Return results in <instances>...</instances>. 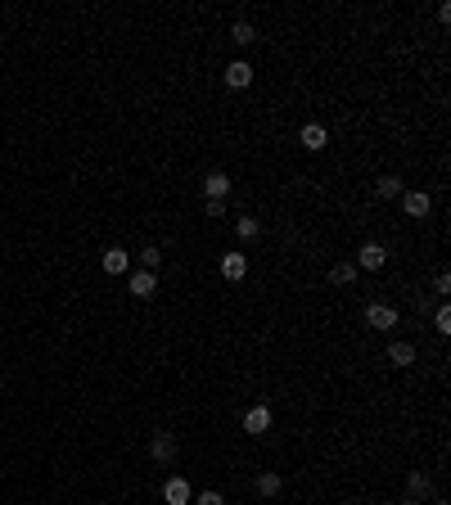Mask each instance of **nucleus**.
Here are the masks:
<instances>
[{
	"instance_id": "1",
	"label": "nucleus",
	"mask_w": 451,
	"mask_h": 505,
	"mask_svg": "<svg viewBox=\"0 0 451 505\" xmlns=\"http://www.w3.org/2000/svg\"><path fill=\"white\" fill-rule=\"evenodd\" d=\"M365 325H370V330H393V325H398V307L370 302V307H365Z\"/></svg>"
},
{
	"instance_id": "2",
	"label": "nucleus",
	"mask_w": 451,
	"mask_h": 505,
	"mask_svg": "<svg viewBox=\"0 0 451 505\" xmlns=\"http://www.w3.org/2000/svg\"><path fill=\"white\" fill-rule=\"evenodd\" d=\"M356 262H361L365 271H379V267H384V262H388V248L370 239V244H361V248H356Z\"/></svg>"
},
{
	"instance_id": "3",
	"label": "nucleus",
	"mask_w": 451,
	"mask_h": 505,
	"mask_svg": "<svg viewBox=\"0 0 451 505\" xmlns=\"http://www.w3.org/2000/svg\"><path fill=\"white\" fill-rule=\"evenodd\" d=\"M162 501L167 505H190V483H185V478H167V483H162Z\"/></svg>"
},
{
	"instance_id": "4",
	"label": "nucleus",
	"mask_w": 451,
	"mask_h": 505,
	"mask_svg": "<svg viewBox=\"0 0 451 505\" xmlns=\"http://www.w3.org/2000/svg\"><path fill=\"white\" fill-rule=\"evenodd\" d=\"M402 208H406V217H429V194H424V190H406V194H402Z\"/></svg>"
},
{
	"instance_id": "5",
	"label": "nucleus",
	"mask_w": 451,
	"mask_h": 505,
	"mask_svg": "<svg viewBox=\"0 0 451 505\" xmlns=\"http://www.w3.org/2000/svg\"><path fill=\"white\" fill-rule=\"evenodd\" d=\"M221 275L226 280H244L248 275V258H244V253H226V258H221Z\"/></svg>"
},
{
	"instance_id": "6",
	"label": "nucleus",
	"mask_w": 451,
	"mask_h": 505,
	"mask_svg": "<svg viewBox=\"0 0 451 505\" xmlns=\"http://www.w3.org/2000/svg\"><path fill=\"white\" fill-rule=\"evenodd\" d=\"M248 82H253V68L244 64V59H235V64L226 68V86H235V90H244Z\"/></svg>"
},
{
	"instance_id": "7",
	"label": "nucleus",
	"mask_w": 451,
	"mask_h": 505,
	"mask_svg": "<svg viewBox=\"0 0 451 505\" xmlns=\"http://www.w3.org/2000/svg\"><path fill=\"white\" fill-rule=\"evenodd\" d=\"M104 271H108V275H127V271H131L127 248H108V253H104Z\"/></svg>"
},
{
	"instance_id": "8",
	"label": "nucleus",
	"mask_w": 451,
	"mask_h": 505,
	"mask_svg": "<svg viewBox=\"0 0 451 505\" xmlns=\"http://www.w3.org/2000/svg\"><path fill=\"white\" fill-rule=\"evenodd\" d=\"M244 429H248V433H267V429H271V410H267V406L244 410Z\"/></svg>"
},
{
	"instance_id": "9",
	"label": "nucleus",
	"mask_w": 451,
	"mask_h": 505,
	"mask_svg": "<svg viewBox=\"0 0 451 505\" xmlns=\"http://www.w3.org/2000/svg\"><path fill=\"white\" fill-rule=\"evenodd\" d=\"M154 289H158L154 271H136V275H131V293H136V298H154Z\"/></svg>"
},
{
	"instance_id": "10",
	"label": "nucleus",
	"mask_w": 451,
	"mask_h": 505,
	"mask_svg": "<svg viewBox=\"0 0 451 505\" xmlns=\"http://www.w3.org/2000/svg\"><path fill=\"white\" fill-rule=\"evenodd\" d=\"M388 366H398V370L415 366V347H411V343H393V347H388Z\"/></svg>"
},
{
	"instance_id": "11",
	"label": "nucleus",
	"mask_w": 451,
	"mask_h": 505,
	"mask_svg": "<svg viewBox=\"0 0 451 505\" xmlns=\"http://www.w3.org/2000/svg\"><path fill=\"white\" fill-rule=\"evenodd\" d=\"M176 456V438L172 433H154V460H172Z\"/></svg>"
},
{
	"instance_id": "12",
	"label": "nucleus",
	"mask_w": 451,
	"mask_h": 505,
	"mask_svg": "<svg viewBox=\"0 0 451 505\" xmlns=\"http://www.w3.org/2000/svg\"><path fill=\"white\" fill-rule=\"evenodd\" d=\"M226 190H230V176H226V172H212V176L204 181V194H208V199H226Z\"/></svg>"
},
{
	"instance_id": "13",
	"label": "nucleus",
	"mask_w": 451,
	"mask_h": 505,
	"mask_svg": "<svg viewBox=\"0 0 451 505\" xmlns=\"http://www.w3.org/2000/svg\"><path fill=\"white\" fill-rule=\"evenodd\" d=\"M325 140L330 136H325L321 122H307V127H302V145H307V149H325Z\"/></svg>"
},
{
	"instance_id": "14",
	"label": "nucleus",
	"mask_w": 451,
	"mask_h": 505,
	"mask_svg": "<svg viewBox=\"0 0 451 505\" xmlns=\"http://www.w3.org/2000/svg\"><path fill=\"white\" fill-rule=\"evenodd\" d=\"M235 235L239 239H258L262 235V221H258V217H239V221H235Z\"/></svg>"
},
{
	"instance_id": "15",
	"label": "nucleus",
	"mask_w": 451,
	"mask_h": 505,
	"mask_svg": "<svg viewBox=\"0 0 451 505\" xmlns=\"http://www.w3.org/2000/svg\"><path fill=\"white\" fill-rule=\"evenodd\" d=\"M375 194H379V199H398V194H402V181H398V176H379V181H375Z\"/></svg>"
},
{
	"instance_id": "16",
	"label": "nucleus",
	"mask_w": 451,
	"mask_h": 505,
	"mask_svg": "<svg viewBox=\"0 0 451 505\" xmlns=\"http://www.w3.org/2000/svg\"><path fill=\"white\" fill-rule=\"evenodd\" d=\"M258 492H262V496H276V492H280V473H276V469L258 473Z\"/></svg>"
},
{
	"instance_id": "17",
	"label": "nucleus",
	"mask_w": 451,
	"mask_h": 505,
	"mask_svg": "<svg viewBox=\"0 0 451 505\" xmlns=\"http://www.w3.org/2000/svg\"><path fill=\"white\" fill-rule=\"evenodd\" d=\"M154 267H162V248H140V271H154Z\"/></svg>"
},
{
	"instance_id": "18",
	"label": "nucleus",
	"mask_w": 451,
	"mask_h": 505,
	"mask_svg": "<svg viewBox=\"0 0 451 505\" xmlns=\"http://www.w3.org/2000/svg\"><path fill=\"white\" fill-rule=\"evenodd\" d=\"M352 275H356V267H352V262H339V267L330 271V280H334V284H352Z\"/></svg>"
},
{
	"instance_id": "19",
	"label": "nucleus",
	"mask_w": 451,
	"mask_h": 505,
	"mask_svg": "<svg viewBox=\"0 0 451 505\" xmlns=\"http://www.w3.org/2000/svg\"><path fill=\"white\" fill-rule=\"evenodd\" d=\"M230 36H235L239 45H248V41H258V32H253V23H235L230 27Z\"/></svg>"
},
{
	"instance_id": "20",
	"label": "nucleus",
	"mask_w": 451,
	"mask_h": 505,
	"mask_svg": "<svg viewBox=\"0 0 451 505\" xmlns=\"http://www.w3.org/2000/svg\"><path fill=\"white\" fill-rule=\"evenodd\" d=\"M433 330H438V334H451V307H438V316H433Z\"/></svg>"
},
{
	"instance_id": "21",
	"label": "nucleus",
	"mask_w": 451,
	"mask_h": 505,
	"mask_svg": "<svg viewBox=\"0 0 451 505\" xmlns=\"http://www.w3.org/2000/svg\"><path fill=\"white\" fill-rule=\"evenodd\" d=\"M411 492H415V496L429 492V473H411Z\"/></svg>"
},
{
	"instance_id": "22",
	"label": "nucleus",
	"mask_w": 451,
	"mask_h": 505,
	"mask_svg": "<svg viewBox=\"0 0 451 505\" xmlns=\"http://www.w3.org/2000/svg\"><path fill=\"white\" fill-rule=\"evenodd\" d=\"M433 289H438V293L451 289V275H447V271H438V275H433Z\"/></svg>"
},
{
	"instance_id": "23",
	"label": "nucleus",
	"mask_w": 451,
	"mask_h": 505,
	"mask_svg": "<svg viewBox=\"0 0 451 505\" xmlns=\"http://www.w3.org/2000/svg\"><path fill=\"white\" fill-rule=\"evenodd\" d=\"M194 505H226V501H221V492H204Z\"/></svg>"
},
{
	"instance_id": "24",
	"label": "nucleus",
	"mask_w": 451,
	"mask_h": 505,
	"mask_svg": "<svg viewBox=\"0 0 451 505\" xmlns=\"http://www.w3.org/2000/svg\"><path fill=\"white\" fill-rule=\"evenodd\" d=\"M208 217H226V204H221V199H208Z\"/></svg>"
},
{
	"instance_id": "25",
	"label": "nucleus",
	"mask_w": 451,
	"mask_h": 505,
	"mask_svg": "<svg viewBox=\"0 0 451 505\" xmlns=\"http://www.w3.org/2000/svg\"><path fill=\"white\" fill-rule=\"evenodd\" d=\"M402 505H419V501H402Z\"/></svg>"
},
{
	"instance_id": "26",
	"label": "nucleus",
	"mask_w": 451,
	"mask_h": 505,
	"mask_svg": "<svg viewBox=\"0 0 451 505\" xmlns=\"http://www.w3.org/2000/svg\"><path fill=\"white\" fill-rule=\"evenodd\" d=\"M438 505H447V501H438Z\"/></svg>"
}]
</instances>
